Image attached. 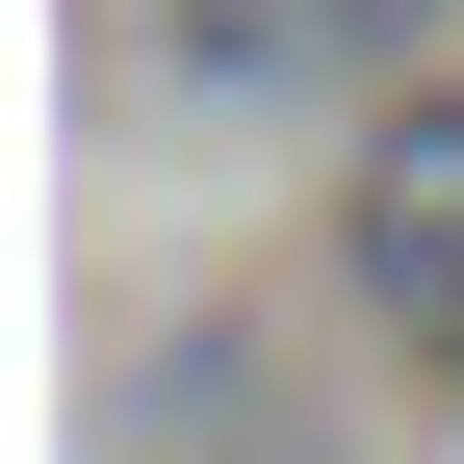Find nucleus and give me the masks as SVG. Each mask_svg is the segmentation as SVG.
<instances>
[{
  "label": "nucleus",
  "mask_w": 464,
  "mask_h": 464,
  "mask_svg": "<svg viewBox=\"0 0 464 464\" xmlns=\"http://www.w3.org/2000/svg\"><path fill=\"white\" fill-rule=\"evenodd\" d=\"M103 464H335V413H310L232 310H155L130 362H103Z\"/></svg>",
  "instance_id": "nucleus-1"
},
{
  "label": "nucleus",
  "mask_w": 464,
  "mask_h": 464,
  "mask_svg": "<svg viewBox=\"0 0 464 464\" xmlns=\"http://www.w3.org/2000/svg\"><path fill=\"white\" fill-rule=\"evenodd\" d=\"M413 26L439 0H155V52L207 103H413Z\"/></svg>",
  "instance_id": "nucleus-3"
},
{
  "label": "nucleus",
  "mask_w": 464,
  "mask_h": 464,
  "mask_svg": "<svg viewBox=\"0 0 464 464\" xmlns=\"http://www.w3.org/2000/svg\"><path fill=\"white\" fill-rule=\"evenodd\" d=\"M335 258H362V310H387V335L464 387V78L362 130V207H335Z\"/></svg>",
  "instance_id": "nucleus-2"
}]
</instances>
